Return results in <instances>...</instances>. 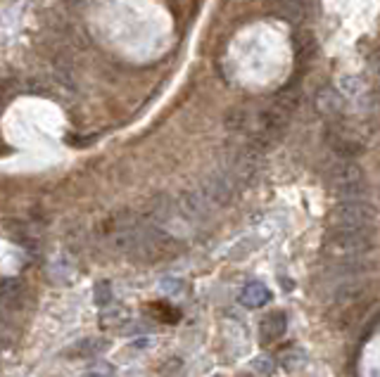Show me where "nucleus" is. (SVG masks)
<instances>
[{
    "label": "nucleus",
    "mask_w": 380,
    "mask_h": 377,
    "mask_svg": "<svg viewBox=\"0 0 380 377\" xmlns=\"http://www.w3.org/2000/svg\"><path fill=\"white\" fill-rule=\"evenodd\" d=\"M238 192H241V183L226 169L209 174L200 185V195L207 199L212 209L214 206H228L238 197Z\"/></svg>",
    "instance_id": "3"
},
{
    "label": "nucleus",
    "mask_w": 380,
    "mask_h": 377,
    "mask_svg": "<svg viewBox=\"0 0 380 377\" xmlns=\"http://www.w3.org/2000/svg\"><path fill=\"white\" fill-rule=\"evenodd\" d=\"M295 55H297V60H309V57H314L316 53V41L312 33H295Z\"/></svg>",
    "instance_id": "13"
},
{
    "label": "nucleus",
    "mask_w": 380,
    "mask_h": 377,
    "mask_svg": "<svg viewBox=\"0 0 380 377\" xmlns=\"http://www.w3.org/2000/svg\"><path fill=\"white\" fill-rule=\"evenodd\" d=\"M273 17L287 21V24H300L307 17V3L305 0H271Z\"/></svg>",
    "instance_id": "9"
},
{
    "label": "nucleus",
    "mask_w": 380,
    "mask_h": 377,
    "mask_svg": "<svg viewBox=\"0 0 380 377\" xmlns=\"http://www.w3.org/2000/svg\"><path fill=\"white\" fill-rule=\"evenodd\" d=\"M287 330V318L283 311H273L269 313L262 323H259V341L262 344H273L285 334Z\"/></svg>",
    "instance_id": "8"
},
{
    "label": "nucleus",
    "mask_w": 380,
    "mask_h": 377,
    "mask_svg": "<svg viewBox=\"0 0 380 377\" xmlns=\"http://www.w3.org/2000/svg\"><path fill=\"white\" fill-rule=\"evenodd\" d=\"M212 213V206L205 197L200 195V190H190L183 192V195L176 199V216L186 218L190 223H202L205 218H209Z\"/></svg>",
    "instance_id": "6"
},
{
    "label": "nucleus",
    "mask_w": 380,
    "mask_h": 377,
    "mask_svg": "<svg viewBox=\"0 0 380 377\" xmlns=\"http://www.w3.org/2000/svg\"><path fill=\"white\" fill-rule=\"evenodd\" d=\"M216 377H219V375H216Z\"/></svg>",
    "instance_id": "19"
},
{
    "label": "nucleus",
    "mask_w": 380,
    "mask_h": 377,
    "mask_svg": "<svg viewBox=\"0 0 380 377\" xmlns=\"http://www.w3.org/2000/svg\"><path fill=\"white\" fill-rule=\"evenodd\" d=\"M342 107H344L342 95L335 88H330V85L316 92V110H319L323 117H328V119L337 117V114L342 112Z\"/></svg>",
    "instance_id": "10"
},
{
    "label": "nucleus",
    "mask_w": 380,
    "mask_h": 377,
    "mask_svg": "<svg viewBox=\"0 0 380 377\" xmlns=\"http://www.w3.org/2000/svg\"><path fill=\"white\" fill-rule=\"evenodd\" d=\"M333 225L349 228H369L376 223V206L369 199H342L333 209Z\"/></svg>",
    "instance_id": "4"
},
{
    "label": "nucleus",
    "mask_w": 380,
    "mask_h": 377,
    "mask_svg": "<svg viewBox=\"0 0 380 377\" xmlns=\"http://www.w3.org/2000/svg\"><path fill=\"white\" fill-rule=\"evenodd\" d=\"M226 126H228V131H233V133L245 131V128H248V112H245V110H233V112H228Z\"/></svg>",
    "instance_id": "14"
},
{
    "label": "nucleus",
    "mask_w": 380,
    "mask_h": 377,
    "mask_svg": "<svg viewBox=\"0 0 380 377\" xmlns=\"http://www.w3.org/2000/svg\"><path fill=\"white\" fill-rule=\"evenodd\" d=\"M5 233H8L10 238L17 242V245H22V247H36V240H33L31 230H29V228H26L24 223H19V221H8V225H5Z\"/></svg>",
    "instance_id": "12"
},
{
    "label": "nucleus",
    "mask_w": 380,
    "mask_h": 377,
    "mask_svg": "<svg viewBox=\"0 0 380 377\" xmlns=\"http://www.w3.org/2000/svg\"><path fill=\"white\" fill-rule=\"evenodd\" d=\"M255 370H259V373H269V370H271V361L269 359H257L255 361Z\"/></svg>",
    "instance_id": "16"
},
{
    "label": "nucleus",
    "mask_w": 380,
    "mask_h": 377,
    "mask_svg": "<svg viewBox=\"0 0 380 377\" xmlns=\"http://www.w3.org/2000/svg\"><path fill=\"white\" fill-rule=\"evenodd\" d=\"M8 349V337H5V332H0V354Z\"/></svg>",
    "instance_id": "17"
},
{
    "label": "nucleus",
    "mask_w": 380,
    "mask_h": 377,
    "mask_svg": "<svg viewBox=\"0 0 380 377\" xmlns=\"http://www.w3.org/2000/svg\"><path fill=\"white\" fill-rule=\"evenodd\" d=\"M369 294H371V282L364 275L344 277V280H340L333 287V304L337 309H352V306H361Z\"/></svg>",
    "instance_id": "5"
},
{
    "label": "nucleus",
    "mask_w": 380,
    "mask_h": 377,
    "mask_svg": "<svg viewBox=\"0 0 380 377\" xmlns=\"http://www.w3.org/2000/svg\"><path fill=\"white\" fill-rule=\"evenodd\" d=\"M330 188L342 199H369V178L357 161H337L328 174Z\"/></svg>",
    "instance_id": "2"
},
{
    "label": "nucleus",
    "mask_w": 380,
    "mask_h": 377,
    "mask_svg": "<svg viewBox=\"0 0 380 377\" xmlns=\"http://www.w3.org/2000/svg\"><path fill=\"white\" fill-rule=\"evenodd\" d=\"M376 247V228H349L333 225L323 238V252L333 261L364 259Z\"/></svg>",
    "instance_id": "1"
},
{
    "label": "nucleus",
    "mask_w": 380,
    "mask_h": 377,
    "mask_svg": "<svg viewBox=\"0 0 380 377\" xmlns=\"http://www.w3.org/2000/svg\"><path fill=\"white\" fill-rule=\"evenodd\" d=\"M241 302L248 306V309H259V306L271 302V292L264 282H248L241 292Z\"/></svg>",
    "instance_id": "11"
},
{
    "label": "nucleus",
    "mask_w": 380,
    "mask_h": 377,
    "mask_svg": "<svg viewBox=\"0 0 380 377\" xmlns=\"http://www.w3.org/2000/svg\"><path fill=\"white\" fill-rule=\"evenodd\" d=\"M26 294V285L17 277H5L0 280V309L3 311H15L22 306Z\"/></svg>",
    "instance_id": "7"
},
{
    "label": "nucleus",
    "mask_w": 380,
    "mask_h": 377,
    "mask_svg": "<svg viewBox=\"0 0 380 377\" xmlns=\"http://www.w3.org/2000/svg\"><path fill=\"white\" fill-rule=\"evenodd\" d=\"M110 302H112V290H110V285H107V282L97 285V290H95V304H97V306H107Z\"/></svg>",
    "instance_id": "15"
},
{
    "label": "nucleus",
    "mask_w": 380,
    "mask_h": 377,
    "mask_svg": "<svg viewBox=\"0 0 380 377\" xmlns=\"http://www.w3.org/2000/svg\"><path fill=\"white\" fill-rule=\"evenodd\" d=\"M86 377H97V375H86Z\"/></svg>",
    "instance_id": "18"
}]
</instances>
